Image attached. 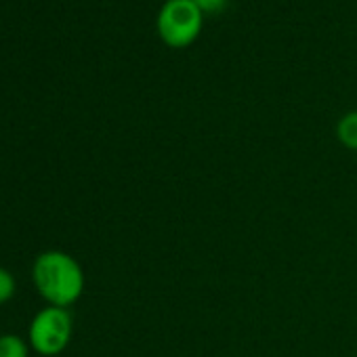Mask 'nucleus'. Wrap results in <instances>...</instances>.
<instances>
[{"mask_svg": "<svg viewBox=\"0 0 357 357\" xmlns=\"http://www.w3.org/2000/svg\"><path fill=\"white\" fill-rule=\"evenodd\" d=\"M32 280L38 294L53 307L68 309L84 292V271L80 263L61 250H47L36 257Z\"/></svg>", "mask_w": 357, "mask_h": 357, "instance_id": "f257e3e1", "label": "nucleus"}, {"mask_svg": "<svg viewBox=\"0 0 357 357\" xmlns=\"http://www.w3.org/2000/svg\"><path fill=\"white\" fill-rule=\"evenodd\" d=\"M202 17L194 0H166L158 15L160 38L170 49H185L200 36Z\"/></svg>", "mask_w": 357, "mask_h": 357, "instance_id": "f03ea898", "label": "nucleus"}, {"mask_svg": "<svg viewBox=\"0 0 357 357\" xmlns=\"http://www.w3.org/2000/svg\"><path fill=\"white\" fill-rule=\"evenodd\" d=\"M72 330L74 324L70 311L63 307L49 305L34 315L28 332V342L36 353L53 357L70 344Z\"/></svg>", "mask_w": 357, "mask_h": 357, "instance_id": "7ed1b4c3", "label": "nucleus"}, {"mask_svg": "<svg viewBox=\"0 0 357 357\" xmlns=\"http://www.w3.org/2000/svg\"><path fill=\"white\" fill-rule=\"evenodd\" d=\"M336 137L347 149L357 151V112H349L338 120Z\"/></svg>", "mask_w": 357, "mask_h": 357, "instance_id": "20e7f679", "label": "nucleus"}, {"mask_svg": "<svg viewBox=\"0 0 357 357\" xmlns=\"http://www.w3.org/2000/svg\"><path fill=\"white\" fill-rule=\"evenodd\" d=\"M28 342L17 334L0 336V357H28Z\"/></svg>", "mask_w": 357, "mask_h": 357, "instance_id": "39448f33", "label": "nucleus"}, {"mask_svg": "<svg viewBox=\"0 0 357 357\" xmlns=\"http://www.w3.org/2000/svg\"><path fill=\"white\" fill-rule=\"evenodd\" d=\"M15 294V278L9 269L0 267V305L11 301Z\"/></svg>", "mask_w": 357, "mask_h": 357, "instance_id": "423d86ee", "label": "nucleus"}, {"mask_svg": "<svg viewBox=\"0 0 357 357\" xmlns=\"http://www.w3.org/2000/svg\"><path fill=\"white\" fill-rule=\"evenodd\" d=\"M202 13H221L227 5V0H194Z\"/></svg>", "mask_w": 357, "mask_h": 357, "instance_id": "0eeeda50", "label": "nucleus"}]
</instances>
